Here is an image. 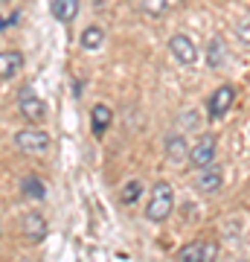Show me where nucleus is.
Returning <instances> with one entry per match:
<instances>
[{"label":"nucleus","mask_w":250,"mask_h":262,"mask_svg":"<svg viewBox=\"0 0 250 262\" xmlns=\"http://www.w3.org/2000/svg\"><path fill=\"white\" fill-rule=\"evenodd\" d=\"M172 213H175V187L169 181H157L154 187L148 189V201H146L143 215L151 225H163Z\"/></svg>","instance_id":"f257e3e1"},{"label":"nucleus","mask_w":250,"mask_h":262,"mask_svg":"<svg viewBox=\"0 0 250 262\" xmlns=\"http://www.w3.org/2000/svg\"><path fill=\"white\" fill-rule=\"evenodd\" d=\"M15 149L24 151V155H47L50 146H53V137H50V131L38 128V125H27V128L15 131Z\"/></svg>","instance_id":"f03ea898"},{"label":"nucleus","mask_w":250,"mask_h":262,"mask_svg":"<svg viewBox=\"0 0 250 262\" xmlns=\"http://www.w3.org/2000/svg\"><path fill=\"white\" fill-rule=\"evenodd\" d=\"M221 253V245L213 242V239H195V242H186L184 248H177L175 259L180 262H213L218 259Z\"/></svg>","instance_id":"7ed1b4c3"},{"label":"nucleus","mask_w":250,"mask_h":262,"mask_svg":"<svg viewBox=\"0 0 250 262\" xmlns=\"http://www.w3.org/2000/svg\"><path fill=\"white\" fill-rule=\"evenodd\" d=\"M215 155H218V137L215 134H201L195 137V143H189V166L192 169H201V166H210L215 163Z\"/></svg>","instance_id":"20e7f679"},{"label":"nucleus","mask_w":250,"mask_h":262,"mask_svg":"<svg viewBox=\"0 0 250 262\" xmlns=\"http://www.w3.org/2000/svg\"><path fill=\"white\" fill-rule=\"evenodd\" d=\"M233 105H236V88L233 84H218L210 94V99H207V117L213 122H218L230 114Z\"/></svg>","instance_id":"39448f33"},{"label":"nucleus","mask_w":250,"mask_h":262,"mask_svg":"<svg viewBox=\"0 0 250 262\" xmlns=\"http://www.w3.org/2000/svg\"><path fill=\"white\" fill-rule=\"evenodd\" d=\"M18 111H20L24 120H29L32 125H38V122H44V117H47V105H44V99L27 84V88L18 91Z\"/></svg>","instance_id":"423d86ee"},{"label":"nucleus","mask_w":250,"mask_h":262,"mask_svg":"<svg viewBox=\"0 0 250 262\" xmlns=\"http://www.w3.org/2000/svg\"><path fill=\"white\" fill-rule=\"evenodd\" d=\"M169 56L175 58L180 67H192L198 61V47H195V41L184 32H177V35L169 38Z\"/></svg>","instance_id":"0eeeda50"},{"label":"nucleus","mask_w":250,"mask_h":262,"mask_svg":"<svg viewBox=\"0 0 250 262\" xmlns=\"http://www.w3.org/2000/svg\"><path fill=\"white\" fill-rule=\"evenodd\" d=\"M195 187H198V192H204V195H215V192H221V187H224L221 166H215V163L201 166V169H198V175H195Z\"/></svg>","instance_id":"6e6552de"},{"label":"nucleus","mask_w":250,"mask_h":262,"mask_svg":"<svg viewBox=\"0 0 250 262\" xmlns=\"http://www.w3.org/2000/svg\"><path fill=\"white\" fill-rule=\"evenodd\" d=\"M47 233H50V227H47V219L41 213H24L20 215V236L27 239V242H44Z\"/></svg>","instance_id":"1a4fd4ad"},{"label":"nucleus","mask_w":250,"mask_h":262,"mask_svg":"<svg viewBox=\"0 0 250 262\" xmlns=\"http://www.w3.org/2000/svg\"><path fill=\"white\" fill-rule=\"evenodd\" d=\"M111 122H113V111H111V105L96 102V105L90 108V131H93V137H96V140H102L105 134H108Z\"/></svg>","instance_id":"9d476101"},{"label":"nucleus","mask_w":250,"mask_h":262,"mask_svg":"<svg viewBox=\"0 0 250 262\" xmlns=\"http://www.w3.org/2000/svg\"><path fill=\"white\" fill-rule=\"evenodd\" d=\"M24 70V53L20 50H0V79H15Z\"/></svg>","instance_id":"9b49d317"},{"label":"nucleus","mask_w":250,"mask_h":262,"mask_svg":"<svg viewBox=\"0 0 250 262\" xmlns=\"http://www.w3.org/2000/svg\"><path fill=\"white\" fill-rule=\"evenodd\" d=\"M79 0H53L50 3V15L58 20V24H73L79 18Z\"/></svg>","instance_id":"f8f14e48"},{"label":"nucleus","mask_w":250,"mask_h":262,"mask_svg":"<svg viewBox=\"0 0 250 262\" xmlns=\"http://www.w3.org/2000/svg\"><path fill=\"white\" fill-rule=\"evenodd\" d=\"M20 195L27 201H44L47 198V184L38 175H24L20 178Z\"/></svg>","instance_id":"ddd939ff"},{"label":"nucleus","mask_w":250,"mask_h":262,"mask_svg":"<svg viewBox=\"0 0 250 262\" xmlns=\"http://www.w3.org/2000/svg\"><path fill=\"white\" fill-rule=\"evenodd\" d=\"M79 44H82V50H87V53H96V50H102L105 44V29L96 27V24H90V27L82 29V35H79Z\"/></svg>","instance_id":"4468645a"},{"label":"nucleus","mask_w":250,"mask_h":262,"mask_svg":"<svg viewBox=\"0 0 250 262\" xmlns=\"http://www.w3.org/2000/svg\"><path fill=\"white\" fill-rule=\"evenodd\" d=\"M163 149H166V158L175 160V163H184L189 158V143L180 137V134H169L166 143H163Z\"/></svg>","instance_id":"2eb2a0df"},{"label":"nucleus","mask_w":250,"mask_h":262,"mask_svg":"<svg viewBox=\"0 0 250 262\" xmlns=\"http://www.w3.org/2000/svg\"><path fill=\"white\" fill-rule=\"evenodd\" d=\"M224 61H227V47H224V41L218 35L210 38V44H207V67H210V70H218V67H224Z\"/></svg>","instance_id":"dca6fc26"},{"label":"nucleus","mask_w":250,"mask_h":262,"mask_svg":"<svg viewBox=\"0 0 250 262\" xmlns=\"http://www.w3.org/2000/svg\"><path fill=\"white\" fill-rule=\"evenodd\" d=\"M140 195H143V181L131 178V181H125V184H122V189H120V204H125V207L137 204Z\"/></svg>","instance_id":"f3484780"},{"label":"nucleus","mask_w":250,"mask_h":262,"mask_svg":"<svg viewBox=\"0 0 250 262\" xmlns=\"http://www.w3.org/2000/svg\"><path fill=\"white\" fill-rule=\"evenodd\" d=\"M137 3H140V9L146 15H151V18H163L172 9V0H137Z\"/></svg>","instance_id":"a211bd4d"},{"label":"nucleus","mask_w":250,"mask_h":262,"mask_svg":"<svg viewBox=\"0 0 250 262\" xmlns=\"http://www.w3.org/2000/svg\"><path fill=\"white\" fill-rule=\"evenodd\" d=\"M236 32H239V38H241V41H247V44H250V20L239 24V27H236Z\"/></svg>","instance_id":"6ab92c4d"},{"label":"nucleus","mask_w":250,"mask_h":262,"mask_svg":"<svg viewBox=\"0 0 250 262\" xmlns=\"http://www.w3.org/2000/svg\"><path fill=\"white\" fill-rule=\"evenodd\" d=\"M6 3H12V0H0V6H6Z\"/></svg>","instance_id":"aec40b11"},{"label":"nucleus","mask_w":250,"mask_h":262,"mask_svg":"<svg viewBox=\"0 0 250 262\" xmlns=\"http://www.w3.org/2000/svg\"><path fill=\"white\" fill-rule=\"evenodd\" d=\"M177 3H184V0H172V6H177Z\"/></svg>","instance_id":"412c9836"}]
</instances>
